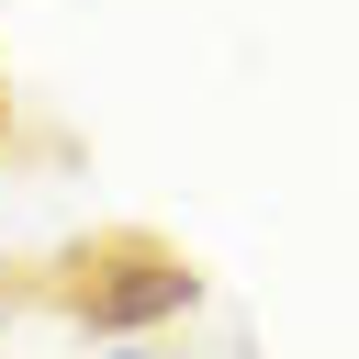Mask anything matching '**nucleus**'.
Returning <instances> with one entry per match:
<instances>
[{
    "mask_svg": "<svg viewBox=\"0 0 359 359\" xmlns=\"http://www.w3.org/2000/svg\"><path fill=\"white\" fill-rule=\"evenodd\" d=\"M67 303H79L90 337H157V325H180V314L202 303V280H191V258L157 247V236H101V247L67 258Z\"/></svg>",
    "mask_w": 359,
    "mask_h": 359,
    "instance_id": "obj_1",
    "label": "nucleus"
},
{
    "mask_svg": "<svg viewBox=\"0 0 359 359\" xmlns=\"http://www.w3.org/2000/svg\"><path fill=\"white\" fill-rule=\"evenodd\" d=\"M101 359H168L157 337H101Z\"/></svg>",
    "mask_w": 359,
    "mask_h": 359,
    "instance_id": "obj_2",
    "label": "nucleus"
},
{
    "mask_svg": "<svg viewBox=\"0 0 359 359\" xmlns=\"http://www.w3.org/2000/svg\"><path fill=\"white\" fill-rule=\"evenodd\" d=\"M0 123H11V101H0Z\"/></svg>",
    "mask_w": 359,
    "mask_h": 359,
    "instance_id": "obj_4",
    "label": "nucleus"
},
{
    "mask_svg": "<svg viewBox=\"0 0 359 359\" xmlns=\"http://www.w3.org/2000/svg\"><path fill=\"white\" fill-rule=\"evenodd\" d=\"M0 337H11V292H0Z\"/></svg>",
    "mask_w": 359,
    "mask_h": 359,
    "instance_id": "obj_3",
    "label": "nucleus"
}]
</instances>
